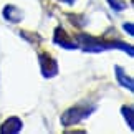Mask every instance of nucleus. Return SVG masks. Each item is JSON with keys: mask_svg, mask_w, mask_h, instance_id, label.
I'll return each mask as SVG.
<instances>
[{"mask_svg": "<svg viewBox=\"0 0 134 134\" xmlns=\"http://www.w3.org/2000/svg\"><path fill=\"white\" fill-rule=\"evenodd\" d=\"M76 40L81 43V46H83L86 51H103V50L119 48V50H122V51H127V55H129V56L134 55L132 46L122 43V42H106V40H99V38H96V37L85 35V33L76 35Z\"/></svg>", "mask_w": 134, "mask_h": 134, "instance_id": "f257e3e1", "label": "nucleus"}, {"mask_svg": "<svg viewBox=\"0 0 134 134\" xmlns=\"http://www.w3.org/2000/svg\"><path fill=\"white\" fill-rule=\"evenodd\" d=\"M93 111H94V106H86V104L73 106V108H70V109H66L63 113V116H61V124L65 127L75 126V124H78L80 121H83L85 118H88Z\"/></svg>", "mask_w": 134, "mask_h": 134, "instance_id": "f03ea898", "label": "nucleus"}, {"mask_svg": "<svg viewBox=\"0 0 134 134\" xmlns=\"http://www.w3.org/2000/svg\"><path fill=\"white\" fill-rule=\"evenodd\" d=\"M40 68H42V75L45 78H53L58 73V63L50 53H40Z\"/></svg>", "mask_w": 134, "mask_h": 134, "instance_id": "7ed1b4c3", "label": "nucleus"}, {"mask_svg": "<svg viewBox=\"0 0 134 134\" xmlns=\"http://www.w3.org/2000/svg\"><path fill=\"white\" fill-rule=\"evenodd\" d=\"M53 42H55L56 45H60L61 48H66V50H75V48H78V45H76L73 40L68 37V33H66L63 28H60V27L55 30Z\"/></svg>", "mask_w": 134, "mask_h": 134, "instance_id": "20e7f679", "label": "nucleus"}, {"mask_svg": "<svg viewBox=\"0 0 134 134\" xmlns=\"http://www.w3.org/2000/svg\"><path fill=\"white\" fill-rule=\"evenodd\" d=\"M22 126H23L22 121L13 116V118H8V119L0 126V132L2 134H15V132L22 131Z\"/></svg>", "mask_w": 134, "mask_h": 134, "instance_id": "39448f33", "label": "nucleus"}, {"mask_svg": "<svg viewBox=\"0 0 134 134\" xmlns=\"http://www.w3.org/2000/svg\"><path fill=\"white\" fill-rule=\"evenodd\" d=\"M3 17L8 20V22L12 23H17V22H22L23 18V13L20 12L17 7H13V5H7V7L3 8Z\"/></svg>", "mask_w": 134, "mask_h": 134, "instance_id": "423d86ee", "label": "nucleus"}, {"mask_svg": "<svg viewBox=\"0 0 134 134\" xmlns=\"http://www.w3.org/2000/svg\"><path fill=\"white\" fill-rule=\"evenodd\" d=\"M116 78H118V81H119V85L121 86H124V88H127L129 91H132L134 90V83H132V78L131 76H127L126 73H124V70L121 68V66H116Z\"/></svg>", "mask_w": 134, "mask_h": 134, "instance_id": "0eeeda50", "label": "nucleus"}, {"mask_svg": "<svg viewBox=\"0 0 134 134\" xmlns=\"http://www.w3.org/2000/svg\"><path fill=\"white\" fill-rule=\"evenodd\" d=\"M122 116H124V119L127 121V126H129V129H134V121H132V108H131V106H124V108H122Z\"/></svg>", "mask_w": 134, "mask_h": 134, "instance_id": "6e6552de", "label": "nucleus"}, {"mask_svg": "<svg viewBox=\"0 0 134 134\" xmlns=\"http://www.w3.org/2000/svg\"><path fill=\"white\" fill-rule=\"evenodd\" d=\"M108 3L111 5V8L118 10V12H121V10H124L127 7V3L124 2V0H108Z\"/></svg>", "mask_w": 134, "mask_h": 134, "instance_id": "1a4fd4ad", "label": "nucleus"}, {"mask_svg": "<svg viewBox=\"0 0 134 134\" xmlns=\"http://www.w3.org/2000/svg\"><path fill=\"white\" fill-rule=\"evenodd\" d=\"M124 30L131 35V37L134 35V27H132V23H124Z\"/></svg>", "mask_w": 134, "mask_h": 134, "instance_id": "9d476101", "label": "nucleus"}, {"mask_svg": "<svg viewBox=\"0 0 134 134\" xmlns=\"http://www.w3.org/2000/svg\"><path fill=\"white\" fill-rule=\"evenodd\" d=\"M63 2H66V3H68V5H73V3L76 2V0H63Z\"/></svg>", "mask_w": 134, "mask_h": 134, "instance_id": "9b49d317", "label": "nucleus"}]
</instances>
